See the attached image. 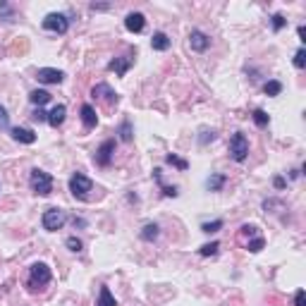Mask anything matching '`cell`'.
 <instances>
[{
	"mask_svg": "<svg viewBox=\"0 0 306 306\" xmlns=\"http://www.w3.org/2000/svg\"><path fill=\"white\" fill-rule=\"evenodd\" d=\"M201 230H203V232H218V230H223V220H213V223H203V225H201Z\"/></svg>",
	"mask_w": 306,
	"mask_h": 306,
	"instance_id": "cell-27",
	"label": "cell"
},
{
	"mask_svg": "<svg viewBox=\"0 0 306 306\" xmlns=\"http://www.w3.org/2000/svg\"><path fill=\"white\" fill-rule=\"evenodd\" d=\"M31 189L36 191L38 196H48L50 191H53V177L48 175V172H43V170H31Z\"/></svg>",
	"mask_w": 306,
	"mask_h": 306,
	"instance_id": "cell-2",
	"label": "cell"
},
{
	"mask_svg": "<svg viewBox=\"0 0 306 306\" xmlns=\"http://www.w3.org/2000/svg\"><path fill=\"white\" fill-rule=\"evenodd\" d=\"M38 81L41 84H60L65 79V74L60 70H53V67H43V70H38Z\"/></svg>",
	"mask_w": 306,
	"mask_h": 306,
	"instance_id": "cell-9",
	"label": "cell"
},
{
	"mask_svg": "<svg viewBox=\"0 0 306 306\" xmlns=\"http://www.w3.org/2000/svg\"><path fill=\"white\" fill-rule=\"evenodd\" d=\"M91 96H93V98H98V100H103L106 106H115V103H117V93L110 89L108 84H96V86L91 89Z\"/></svg>",
	"mask_w": 306,
	"mask_h": 306,
	"instance_id": "cell-7",
	"label": "cell"
},
{
	"mask_svg": "<svg viewBox=\"0 0 306 306\" xmlns=\"http://www.w3.org/2000/svg\"><path fill=\"white\" fill-rule=\"evenodd\" d=\"M218 249H220V244L218 242L203 244V246H201V256H213V253H218Z\"/></svg>",
	"mask_w": 306,
	"mask_h": 306,
	"instance_id": "cell-28",
	"label": "cell"
},
{
	"mask_svg": "<svg viewBox=\"0 0 306 306\" xmlns=\"http://www.w3.org/2000/svg\"><path fill=\"white\" fill-rule=\"evenodd\" d=\"M294 67H299V70H304L306 67V50L304 48H299L297 55H294Z\"/></svg>",
	"mask_w": 306,
	"mask_h": 306,
	"instance_id": "cell-31",
	"label": "cell"
},
{
	"mask_svg": "<svg viewBox=\"0 0 306 306\" xmlns=\"http://www.w3.org/2000/svg\"><path fill=\"white\" fill-rule=\"evenodd\" d=\"M237 237H239V242H242V244H246L249 239L259 237V234H256V227H253V225H244L242 230H239V234H237Z\"/></svg>",
	"mask_w": 306,
	"mask_h": 306,
	"instance_id": "cell-19",
	"label": "cell"
},
{
	"mask_svg": "<svg viewBox=\"0 0 306 306\" xmlns=\"http://www.w3.org/2000/svg\"><path fill=\"white\" fill-rule=\"evenodd\" d=\"M263 244H266V242H263V237H253V239H249L244 246H246L249 251L256 253V251H261V249H263Z\"/></svg>",
	"mask_w": 306,
	"mask_h": 306,
	"instance_id": "cell-25",
	"label": "cell"
},
{
	"mask_svg": "<svg viewBox=\"0 0 306 306\" xmlns=\"http://www.w3.org/2000/svg\"><path fill=\"white\" fill-rule=\"evenodd\" d=\"M67 27H70L67 17H65V15H58V12H53V15H48V17L43 19V29H45V31L65 34V31H67Z\"/></svg>",
	"mask_w": 306,
	"mask_h": 306,
	"instance_id": "cell-6",
	"label": "cell"
},
{
	"mask_svg": "<svg viewBox=\"0 0 306 306\" xmlns=\"http://www.w3.org/2000/svg\"><path fill=\"white\" fill-rule=\"evenodd\" d=\"M275 187H278V189H282V187H285V180H282V177H275Z\"/></svg>",
	"mask_w": 306,
	"mask_h": 306,
	"instance_id": "cell-39",
	"label": "cell"
},
{
	"mask_svg": "<svg viewBox=\"0 0 306 306\" xmlns=\"http://www.w3.org/2000/svg\"><path fill=\"white\" fill-rule=\"evenodd\" d=\"M8 122H10L8 110H5V108H3V106H0V129H5V127H8Z\"/></svg>",
	"mask_w": 306,
	"mask_h": 306,
	"instance_id": "cell-34",
	"label": "cell"
},
{
	"mask_svg": "<svg viewBox=\"0 0 306 306\" xmlns=\"http://www.w3.org/2000/svg\"><path fill=\"white\" fill-rule=\"evenodd\" d=\"M48 282H50V268H48L45 263H34V266H31V273H29V282H27L29 292H38V289H43Z\"/></svg>",
	"mask_w": 306,
	"mask_h": 306,
	"instance_id": "cell-1",
	"label": "cell"
},
{
	"mask_svg": "<svg viewBox=\"0 0 306 306\" xmlns=\"http://www.w3.org/2000/svg\"><path fill=\"white\" fill-rule=\"evenodd\" d=\"M282 27H285V17H282V15H273V29L280 31Z\"/></svg>",
	"mask_w": 306,
	"mask_h": 306,
	"instance_id": "cell-33",
	"label": "cell"
},
{
	"mask_svg": "<svg viewBox=\"0 0 306 306\" xmlns=\"http://www.w3.org/2000/svg\"><path fill=\"white\" fill-rule=\"evenodd\" d=\"M0 19L5 22H15V8L10 3H0Z\"/></svg>",
	"mask_w": 306,
	"mask_h": 306,
	"instance_id": "cell-21",
	"label": "cell"
},
{
	"mask_svg": "<svg viewBox=\"0 0 306 306\" xmlns=\"http://www.w3.org/2000/svg\"><path fill=\"white\" fill-rule=\"evenodd\" d=\"M29 100H31L34 106H38V108H41L43 103H48V100H50V93H48V91L36 89V91H31V93H29Z\"/></svg>",
	"mask_w": 306,
	"mask_h": 306,
	"instance_id": "cell-17",
	"label": "cell"
},
{
	"mask_svg": "<svg viewBox=\"0 0 306 306\" xmlns=\"http://www.w3.org/2000/svg\"><path fill=\"white\" fill-rule=\"evenodd\" d=\"M120 139L122 141H132V125L129 122H122V127H120Z\"/></svg>",
	"mask_w": 306,
	"mask_h": 306,
	"instance_id": "cell-30",
	"label": "cell"
},
{
	"mask_svg": "<svg viewBox=\"0 0 306 306\" xmlns=\"http://www.w3.org/2000/svg\"><path fill=\"white\" fill-rule=\"evenodd\" d=\"M230 156H232L237 163H242L246 156H249V139L242 134V132H234L232 139H230Z\"/></svg>",
	"mask_w": 306,
	"mask_h": 306,
	"instance_id": "cell-3",
	"label": "cell"
},
{
	"mask_svg": "<svg viewBox=\"0 0 306 306\" xmlns=\"http://www.w3.org/2000/svg\"><path fill=\"white\" fill-rule=\"evenodd\" d=\"M263 91H266L268 96H278L280 91H282V84H280V81H268V84L263 86Z\"/></svg>",
	"mask_w": 306,
	"mask_h": 306,
	"instance_id": "cell-26",
	"label": "cell"
},
{
	"mask_svg": "<svg viewBox=\"0 0 306 306\" xmlns=\"http://www.w3.org/2000/svg\"><path fill=\"white\" fill-rule=\"evenodd\" d=\"M81 122L86 129H93V127L98 125V115H96V110L91 108V106H81Z\"/></svg>",
	"mask_w": 306,
	"mask_h": 306,
	"instance_id": "cell-14",
	"label": "cell"
},
{
	"mask_svg": "<svg viewBox=\"0 0 306 306\" xmlns=\"http://www.w3.org/2000/svg\"><path fill=\"white\" fill-rule=\"evenodd\" d=\"M304 299H306L304 289H299V292H297V297H294V306H304V304H306Z\"/></svg>",
	"mask_w": 306,
	"mask_h": 306,
	"instance_id": "cell-36",
	"label": "cell"
},
{
	"mask_svg": "<svg viewBox=\"0 0 306 306\" xmlns=\"http://www.w3.org/2000/svg\"><path fill=\"white\" fill-rule=\"evenodd\" d=\"M156 237H158V225H156V223H148V225L141 230V239H144V242H153Z\"/></svg>",
	"mask_w": 306,
	"mask_h": 306,
	"instance_id": "cell-20",
	"label": "cell"
},
{
	"mask_svg": "<svg viewBox=\"0 0 306 306\" xmlns=\"http://www.w3.org/2000/svg\"><path fill=\"white\" fill-rule=\"evenodd\" d=\"M96 306H115V297L110 294L108 287H100V294H98V304Z\"/></svg>",
	"mask_w": 306,
	"mask_h": 306,
	"instance_id": "cell-18",
	"label": "cell"
},
{
	"mask_svg": "<svg viewBox=\"0 0 306 306\" xmlns=\"http://www.w3.org/2000/svg\"><path fill=\"white\" fill-rule=\"evenodd\" d=\"M65 115H67V108H65V106H55V108L48 113V122H50V127H60V125H63Z\"/></svg>",
	"mask_w": 306,
	"mask_h": 306,
	"instance_id": "cell-15",
	"label": "cell"
},
{
	"mask_svg": "<svg viewBox=\"0 0 306 306\" xmlns=\"http://www.w3.org/2000/svg\"><path fill=\"white\" fill-rule=\"evenodd\" d=\"M189 43L194 50H198V53H203L208 45H211V38L203 34V31H191V36H189Z\"/></svg>",
	"mask_w": 306,
	"mask_h": 306,
	"instance_id": "cell-12",
	"label": "cell"
},
{
	"mask_svg": "<svg viewBox=\"0 0 306 306\" xmlns=\"http://www.w3.org/2000/svg\"><path fill=\"white\" fill-rule=\"evenodd\" d=\"M34 120H36V122H43V120H48V113H43V110L38 108V110H34Z\"/></svg>",
	"mask_w": 306,
	"mask_h": 306,
	"instance_id": "cell-35",
	"label": "cell"
},
{
	"mask_svg": "<svg viewBox=\"0 0 306 306\" xmlns=\"http://www.w3.org/2000/svg\"><path fill=\"white\" fill-rule=\"evenodd\" d=\"M163 187V194H165V196H177V189H175V187H165V184H161Z\"/></svg>",
	"mask_w": 306,
	"mask_h": 306,
	"instance_id": "cell-37",
	"label": "cell"
},
{
	"mask_svg": "<svg viewBox=\"0 0 306 306\" xmlns=\"http://www.w3.org/2000/svg\"><path fill=\"white\" fill-rule=\"evenodd\" d=\"M70 191H72L74 198L86 201V196H89V191H91V180L77 172V175H72V180H70Z\"/></svg>",
	"mask_w": 306,
	"mask_h": 306,
	"instance_id": "cell-4",
	"label": "cell"
},
{
	"mask_svg": "<svg viewBox=\"0 0 306 306\" xmlns=\"http://www.w3.org/2000/svg\"><path fill=\"white\" fill-rule=\"evenodd\" d=\"M67 249H70V251H81V242L77 237H70V239H67Z\"/></svg>",
	"mask_w": 306,
	"mask_h": 306,
	"instance_id": "cell-32",
	"label": "cell"
},
{
	"mask_svg": "<svg viewBox=\"0 0 306 306\" xmlns=\"http://www.w3.org/2000/svg\"><path fill=\"white\" fill-rule=\"evenodd\" d=\"M151 45H153V50H168L170 48V38L165 36L163 31H158V34H153Z\"/></svg>",
	"mask_w": 306,
	"mask_h": 306,
	"instance_id": "cell-16",
	"label": "cell"
},
{
	"mask_svg": "<svg viewBox=\"0 0 306 306\" xmlns=\"http://www.w3.org/2000/svg\"><path fill=\"white\" fill-rule=\"evenodd\" d=\"M12 139L19 141V144H34L36 141V132L34 129H27V127H15L12 129Z\"/></svg>",
	"mask_w": 306,
	"mask_h": 306,
	"instance_id": "cell-10",
	"label": "cell"
},
{
	"mask_svg": "<svg viewBox=\"0 0 306 306\" xmlns=\"http://www.w3.org/2000/svg\"><path fill=\"white\" fill-rule=\"evenodd\" d=\"M203 134H206V136H201V144H206L208 139H211V141L216 139V132H203Z\"/></svg>",
	"mask_w": 306,
	"mask_h": 306,
	"instance_id": "cell-38",
	"label": "cell"
},
{
	"mask_svg": "<svg viewBox=\"0 0 306 306\" xmlns=\"http://www.w3.org/2000/svg\"><path fill=\"white\" fill-rule=\"evenodd\" d=\"M113 153H115V141H113V139L103 141V144H100V148L96 151V163H98V165H103V168H108L110 161H113Z\"/></svg>",
	"mask_w": 306,
	"mask_h": 306,
	"instance_id": "cell-8",
	"label": "cell"
},
{
	"mask_svg": "<svg viewBox=\"0 0 306 306\" xmlns=\"http://www.w3.org/2000/svg\"><path fill=\"white\" fill-rule=\"evenodd\" d=\"M65 220H67V216H65V211H60V208H48V211L43 213V218H41L43 227L45 230H50V232L60 230V227L65 225Z\"/></svg>",
	"mask_w": 306,
	"mask_h": 306,
	"instance_id": "cell-5",
	"label": "cell"
},
{
	"mask_svg": "<svg viewBox=\"0 0 306 306\" xmlns=\"http://www.w3.org/2000/svg\"><path fill=\"white\" fill-rule=\"evenodd\" d=\"M129 65H132V58H127V55H122V58H115V60H110L108 63V70L110 72H115V74H122L129 70Z\"/></svg>",
	"mask_w": 306,
	"mask_h": 306,
	"instance_id": "cell-13",
	"label": "cell"
},
{
	"mask_svg": "<svg viewBox=\"0 0 306 306\" xmlns=\"http://www.w3.org/2000/svg\"><path fill=\"white\" fill-rule=\"evenodd\" d=\"M27 48H29V43L24 41V38H17L15 43L10 45V53L12 55H19V53H27Z\"/></svg>",
	"mask_w": 306,
	"mask_h": 306,
	"instance_id": "cell-24",
	"label": "cell"
},
{
	"mask_svg": "<svg viewBox=\"0 0 306 306\" xmlns=\"http://www.w3.org/2000/svg\"><path fill=\"white\" fill-rule=\"evenodd\" d=\"M223 184H225V177H223V175H213V177L208 180V189H211V191H220V189H223Z\"/></svg>",
	"mask_w": 306,
	"mask_h": 306,
	"instance_id": "cell-23",
	"label": "cell"
},
{
	"mask_svg": "<svg viewBox=\"0 0 306 306\" xmlns=\"http://www.w3.org/2000/svg\"><path fill=\"white\" fill-rule=\"evenodd\" d=\"M125 27L129 29V31H134V34H139V31H144V27H146L144 15H141V12H132V15H127Z\"/></svg>",
	"mask_w": 306,
	"mask_h": 306,
	"instance_id": "cell-11",
	"label": "cell"
},
{
	"mask_svg": "<svg viewBox=\"0 0 306 306\" xmlns=\"http://www.w3.org/2000/svg\"><path fill=\"white\" fill-rule=\"evenodd\" d=\"M165 163H170V165L180 168V170H187V168H189V163L184 161V158H177V156H172V153H168V156H165Z\"/></svg>",
	"mask_w": 306,
	"mask_h": 306,
	"instance_id": "cell-22",
	"label": "cell"
},
{
	"mask_svg": "<svg viewBox=\"0 0 306 306\" xmlns=\"http://www.w3.org/2000/svg\"><path fill=\"white\" fill-rule=\"evenodd\" d=\"M253 122H256L259 127L268 125V115H266V110H253Z\"/></svg>",
	"mask_w": 306,
	"mask_h": 306,
	"instance_id": "cell-29",
	"label": "cell"
}]
</instances>
